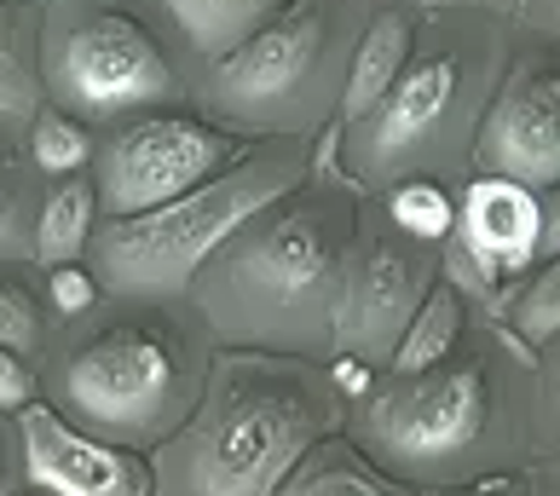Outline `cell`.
Returning a JSON list of instances; mask_svg holds the SVG:
<instances>
[{
	"mask_svg": "<svg viewBox=\"0 0 560 496\" xmlns=\"http://www.w3.org/2000/svg\"><path fill=\"white\" fill-rule=\"evenodd\" d=\"M521 341L468 346L417 376H387L347 410V439L405 485H451L521 468L544 450L549 410Z\"/></svg>",
	"mask_w": 560,
	"mask_h": 496,
	"instance_id": "cell-1",
	"label": "cell"
},
{
	"mask_svg": "<svg viewBox=\"0 0 560 496\" xmlns=\"http://www.w3.org/2000/svg\"><path fill=\"white\" fill-rule=\"evenodd\" d=\"M359 202L364 191L313 168L295 191L255 209L197 265V277L185 283V306L225 346L324 358Z\"/></svg>",
	"mask_w": 560,
	"mask_h": 496,
	"instance_id": "cell-2",
	"label": "cell"
},
{
	"mask_svg": "<svg viewBox=\"0 0 560 496\" xmlns=\"http://www.w3.org/2000/svg\"><path fill=\"white\" fill-rule=\"evenodd\" d=\"M347 399L318 358L225 346L209 358L191 416L151 457V496H272L324 433H341Z\"/></svg>",
	"mask_w": 560,
	"mask_h": 496,
	"instance_id": "cell-3",
	"label": "cell"
},
{
	"mask_svg": "<svg viewBox=\"0 0 560 496\" xmlns=\"http://www.w3.org/2000/svg\"><path fill=\"white\" fill-rule=\"evenodd\" d=\"M65 341L47 353L40 392L75 433L121 450H156L191 416L209 381V329L185 300H116L98 295Z\"/></svg>",
	"mask_w": 560,
	"mask_h": 496,
	"instance_id": "cell-4",
	"label": "cell"
},
{
	"mask_svg": "<svg viewBox=\"0 0 560 496\" xmlns=\"http://www.w3.org/2000/svg\"><path fill=\"white\" fill-rule=\"evenodd\" d=\"M503 17L468 0L417 12V35L393 87L364 121L341 128V162L352 191L376 197L393 179H456L480 133L486 98L503 75Z\"/></svg>",
	"mask_w": 560,
	"mask_h": 496,
	"instance_id": "cell-5",
	"label": "cell"
},
{
	"mask_svg": "<svg viewBox=\"0 0 560 496\" xmlns=\"http://www.w3.org/2000/svg\"><path fill=\"white\" fill-rule=\"evenodd\" d=\"M364 0H283L266 24L191 81L202 121L225 133L306 139L336 121Z\"/></svg>",
	"mask_w": 560,
	"mask_h": 496,
	"instance_id": "cell-6",
	"label": "cell"
},
{
	"mask_svg": "<svg viewBox=\"0 0 560 496\" xmlns=\"http://www.w3.org/2000/svg\"><path fill=\"white\" fill-rule=\"evenodd\" d=\"M313 174V151L306 139H266L248 144L225 174L202 179L197 191L174 202H156L128 220H98L88 237V272L98 295L116 300H185V283L197 265L237 232V225L278 202L283 191Z\"/></svg>",
	"mask_w": 560,
	"mask_h": 496,
	"instance_id": "cell-7",
	"label": "cell"
},
{
	"mask_svg": "<svg viewBox=\"0 0 560 496\" xmlns=\"http://www.w3.org/2000/svg\"><path fill=\"white\" fill-rule=\"evenodd\" d=\"M168 40L128 0H47L40 17V93L75 121H128L133 110L179 105Z\"/></svg>",
	"mask_w": 560,
	"mask_h": 496,
	"instance_id": "cell-8",
	"label": "cell"
},
{
	"mask_svg": "<svg viewBox=\"0 0 560 496\" xmlns=\"http://www.w3.org/2000/svg\"><path fill=\"white\" fill-rule=\"evenodd\" d=\"M433 283H440V243L405 237L376 209V197H364L352 243L341 255L336 312H329V353H347L370 369H382Z\"/></svg>",
	"mask_w": 560,
	"mask_h": 496,
	"instance_id": "cell-9",
	"label": "cell"
},
{
	"mask_svg": "<svg viewBox=\"0 0 560 496\" xmlns=\"http://www.w3.org/2000/svg\"><path fill=\"white\" fill-rule=\"evenodd\" d=\"M248 151L237 133L214 128L202 116H133L121 128L93 144V197L105 220L144 214L156 202H174L185 191H197L202 179L225 174Z\"/></svg>",
	"mask_w": 560,
	"mask_h": 496,
	"instance_id": "cell-10",
	"label": "cell"
},
{
	"mask_svg": "<svg viewBox=\"0 0 560 496\" xmlns=\"http://www.w3.org/2000/svg\"><path fill=\"white\" fill-rule=\"evenodd\" d=\"M468 168L514 179L526 191H555L560 179V70L555 52L532 47L503 64L474 133Z\"/></svg>",
	"mask_w": 560,
	"mask_h": 496,
	"instance_id": "cell-11",
	"label": "cell"
},
{
	"mask_svg": "<svg viewBox=\"0 0 560 496\" xmlns=\"http://www.w3.org/2000/svg\"><path fill=\"white\" fill-rule=\"evenodd\" d=\"M18 468L47 496H151V462L139 450L75 433L52 404L18 410Z\"/></svg>",
	"mask_w": 560,
	"mask_h": 496,
	"instance_id": "cell-12",
	"label": "cell"
},
{
	"mask_svg": "<svg viewBox=\"0 0 560 496\" xmlns=\"http://www.w3.org/2000/svg\"><path fill=\"white\" fill-rule=\"evenodd\" d=\"M537 214H544V191H526L514 179L474 174L463 202H456L451 237L474 260L491 288H503V277H521L537 265Z\"/></svg>",
	"mask_w": 560,
	"mask_h": 496,
	"instance_id": "cell-13",
	"label": "cell"
},
{
	"mask_svg": "<svg viewBox=\"0 0 560 496\" xmlns=\"http://www.w3.org/2000/svg\"><path fill=\"white\" fill-rule=\"evenodd\" d=\"M410 35H417V12H410V7H387L376 17H364L359 40H352V58H347L341 105H336L341 128L364 121L370 110L382 105V93L393 87V75H399L405 52H410Z\"/></svg>",
	"mask_w": 560,
	"mask_h": 496,
	"instance_id": "cell-14",
	"label": "cell"
},
{
	"mask_svg": "<svg viewBox=\"0 0 560 496\" xmlns=\"http://www.w3.org/2000/svg\"><path fill=\"white\" fill-rule=\"evenodd\" d=\"M272 496H417V485L382 473L347 433H324Z\"/></svg>",
	"mask_w": 560,
	"mask_h": 496,
	"instance_id": "cell-15",
	"label": "cell"
},
{
	"mask_svg": "<svg viewBox=\"0 0 560 496\" xmlns=\"http://www.w3.org/2000/svg\"><path fill=\"white\" fill-rule=\"evenodd\" d=\"M40 110V12L0 0V128H24Z\"/></svg>",
	"mask_w": 560,
	"mask_h": 496,
	"instance_id": "cell-16",
	"label": "cell"
},
{
	"mask_svg": "<svg viewBox=\"0 0 560 496\" xmlns=\"http://www.w3.org/2000/svg\"><path fill=\"white\" fill-rule=\"evenodd\" d=\"M283 0H162L174 35L185 40V52L214 64L220 52H232L237 40H248Z\"/></svg>",
	"mask_w": 560,
	"mask_h": 496,
	"instance_id": "cell-17",
	"label": "cell"
},
{
	"mask_svg": "<svg viewBox=\"0 0 560 496\" xmlns=\"http://www.w3.org/2000/svg\"><path fill=\"white\" fill-rule=\"evenodd\" d=\"M98 225V197H93V179L88 174H70L58 179L47 197H40V214H35V237H30V260L35 265H70L88 255V237Z\"/></svg>",
	"mask_w": 560,
	"mask_h": 496,
	"instance_id": "cell-18",
	"label": "cell"
},
{
	"mask_svg": "<svg viewBox=\"0 0 560 496\" xmlns=\"http://www.w3.org/2000/svg\"><path fill=\"white\" fill-rule=\"evenodd\" d=\"M463 335H468V300L456 295L451 283H433L428 300L410 312L405 335L387 353L382 369H387V376H417V369H433L440 358L456 353V341H463Z\"/></svg>",
	"mask_w": 560,
	"mask_h": 496,
	"instance_id": "cell-19",
	"label": "cell"
},
{
	"mask_svg": "<svg viewBox=\"0 0 560 496\" xmlns=\"http://www.w3.org/2000/svg\"><path fill=\"white\" fill-rule=\"evenodd\" d=\"M35 214H40V174L18 144V128H0V265L30 260Z\"/></svg>",
	"mask_w": 560,
	"mask_h": 496,
	"instance_id": "cell-20",
	"label": "cell"
},
{
	"mask_svg": "<svg viewBox=\"0 0 560 496\" xmlns=\"http://www.w3.org/2000/svg\"><path fill=\"white\" fill-rule=\"evenodd\" d=\"M24 156L35 162L40 179L88 174V162H93V133H88V121H75V116L52 110V105H40V110L24 121Z\"/></svg>",
	"mask_w": 560,
	"mask_h": 496,
	"instance_id": "cell-21",
	"label": "cell"
},
{
	"mask_svg": "<svg viewBox=\"0 0 560 496\" xmlns=\"http://www.w3.org/2000/svg\"><path fill=\"white\" fill-rule=\"evenodd\" d=\"M376 209L417 243H440L456 225V197L440 179H393L387 191H376Z\"/></svg>",
	"mask_w": 560,
	"mask_h": 496,
	"instance_id": "cell-22",
	"label": "cell"
},
{
	"mask_svg": "<svg viewBox=\"0 0 560 496\" xmlns=\"http://www.w3.org/2000/svg\"><path fill=\"white\" fill-rule=\"evenodd\" d=\"M514 335H521L526 353H544V346H555L560 335V265L544 260V272H537L521 295H514Z\"/></svg>",
	"mask_w": 560,
	"mask_h": 496,
	"instance_id": "cell-23",
	"label": "cell"
},
{
	"mask_svg": "<svg viewBox=\"0 0 560 496\" xmlns=\"http://www.w3.org/2000/svg\"><path fill=\"white\" fill-rule=\"evenodd\" d=\"M40 341H47V312H40V300L30 295V283L0 277V346L18 358H35Z\"/></svg>",
	"mask_w": 560,
	"mask_h": 496,
	"instance_id": "cell-24",
	"label": "cell"
},
{
	"mask_svg": "<svg viewBox=\"0 0 560 496\" xmlns=\"http://www.w3.org/2000/svg\"><path fill=\"white\" fill-rule=\"evenodd\" d=\"M47 295H52V312H58V318H81V312L98 300V283H93V272H88L81 260H70V265H52Z\"/></svg>",
	"mask_w": 560,
	"mask_h": 496,
	"instance_id": "cell-25",
	"label": "cell"
},
{
	"mask_svg": "<svg viewBox=\"0 0 560 496\" xmlns=\"http://www.w3.org/2000/svg\"><path fill=\"white\" fill-rule=\"evenodd\" d=\"M35 369H30V358H18V353H7L0 346V410H24V404H35Z\"/></svg>",
	"mask_w": 560,
	"mask_h": 496,
	"instance_id": "cell-26",
	"label": "cell"
},
{
	"mask_svg": "<svg viewBox=\"0 0 560 496\" xmlns=\"http://www.w3.org/2000/svg\"><path fill=\"white\" fill-rule=\"evenodd\" d=\"M417 496H526V480L521 473H486L468 485H422Z\"/></svg>",
	"mask_w": 560,
	"mask_h": 496,
	"instance_id": "cell-27",
	"label": "cell"
},
{
	"mask_svg": "<svg viewBox=\"0 0 560 496\" xmlns=\"http://www.w3.org/2000/svg\"><path fill=\"white\" fill-rule=\"evenodd\" d=\"M329 387H336L347 404H359L364 392L376 387V369L359 364V358H347V353H329Z\"/></svg>",
	"mask_w": 560,
	"mask_h": 496,
	"instance_id": "cell-28",
	"label": "cell"
},
{
	"mask_svg": "<svg viewBox=\"0 0 560 496\" xmlns=\"http://www.w3.org/2000/svg\"><path fill=\"white\" fill-rule=\"evenodd\" d=\"M560 255V197L544 191V214H537V260Z\"/></svg>",
	"mask_w": 560,
	"mask_h": 496,
	"instance_id": "cell-29",
	"label": "cell"
},
{
	"mask_svg": "<svg viewBox=\"0 0 560 496\" xmlns=\"http://www.w3.org/2000/svg\"><path fill=\"white\" fill-rule=\"evenodd\" d=\"M24 485V468H18V427L0 422V496H12Z\"/></svg>",
	"mask_w": 560,
	"mask_h": 496,
	"instance_id": "cell-30",
	"label": "cell"
},
{
	"mask_svg": "<svg viewBox=\"0 0 560 496\" xmlns=\"http://www.w3.org/2000/svg\"><path fill=\"white\" fill-rule=\"evenodd\" d=\"M12 496H47V491H35V485H30V491H12Z\"/></svg>",
	"mask_w": 560,
	"mask_h": 496,
	"instance_id": "cell-31",
	"label": "cell"
},
{
	"mask_svg": "<svg viewBox=\"0 0 560 496\" xmlns=\"http://www.w3.org/2000/svg\"><path fill=\"white\" fill-rule=\"evenodd\" d=\"M24 7H47V0H24Z\"/></svg>",
	"mask_w": 560,
	"mask_h": 496,
	"instance_id": "cell-32",
	"label": "cell"
},
{
	"mask_svg": "<svg viewBox=\"0 0 560 496\" xmlns=\"http://www.w3.org/2000/svg\"><path fill=\"white\" fill-rule=\"evenodd\" d=\"M497 7H509V0H497Z\"/></svg>",
	"mask_w": 560,
	"mask_h": 496,
	"instance_id": "cell-33",
	"label": "cell"
}]
</instances>
